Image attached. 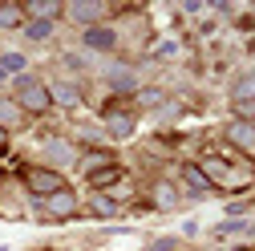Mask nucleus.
Instances as JSON below:
<instances>
[{"mask_svg":"<svg viewBox=\"0 0 255 251\" xmlns=\"http://www.w3.org/2000/svg\"><path fill=\"white\" fill-rule=\"evenodd\" d=\"M12 102L24 110V114H49L53 102H49V85L33 73H20L12 77Z\"/></svg>","mask_w":255,"mask_h":251,"instance_id":"nucleus-1","label":"nucleus"},{"mask_svg":"<svg viewBox=\"0 0 255 251\" xmlns=\"http://www.w3.org/2000/svg\"><path fill=\"white\" fill-rule=\"evenodd\" d=\"M20 182H24V191L33 195V199H49V195H57V191H65V174L61 170H53V166H24L20 170Z\"/></svg>","mask_w":255,"mask_h":251,"instance_id":"nucleus-2","label":"nucleus"},{"mask_svg":"<svg viewBox=\"0 0 255 251\" xmlns=\"http://www.w3.org/2000/svg\"><path fill=\"white\" fill-rule=\"evenodd\" d=\"M199 170L211 178V186H223V191H247L251 186V174H239L227 158H215V154H207L199 162Z\"/></svg>","mask_w":255,"mask_h":251,"instance_id":"nucleus-3","label":"nucleus"},{"mask_svg":"<svg viewBox=\"0 0 255 251\" xmlns=\"http://www.w3.org/2000/svg\"><path fill=\"white\" fill-rule=\"evenodd\" d=\"M41 150H45V166H53V170H69V166L81 162V150L69 138H61V134H49Z\"/></svg>","mask_w":255,"mask_h":251,"instance_id":"nucleus-4","label":"nucleus"},{"mask_svg":"<svg viewBox=\"0 0 255 251\" xmlns=\"http://www.w3.org/2000/svg\"><path fill=\"white\" fill-rule=\"evenodd\" d=\"M33 203H37L41 219H57V223H61V219H73L77 207H81L73 186H65V191H57V195H49V199H33Z\"/></svg>","mask_w":255,"mask_h":251,"instance_id":"nucleus-5","label":"nucleus"},{"mask_svg":"<svg viewBox=\"0 0 255 251\" xmlns=\"http://www.w3.org/2000/svg\"><path fill=\"white\" fill-rule=\"evenodd\" d=\"M223 138H227V146L239 150L243 158H255V122L251 118H231L223 126Z\"/></svg>","mask_w":255,"mask_h":251,"instance_id":"nucleus-6","label":"nucleus"},{"mask_svg":"<svg viewBox=\"0 0 255 251\" xmlns=\"http://www.w3.org/2000/svg\"><path fill=\"white\" fill-rule=\"evenodd\" d=\"M106 16H110V4H102V0H69L65 4V20H73L81 28H98Z\"/></svg>","mask_w":255,"mask_h":251,"instance_id":"nucleus-7","label":"nucleus"},{"mask_svg":"<svg viewBox=\"0 0 255 251\" xmlns=\"http://www.w3.org/2000/svg\"><path fill=\"white\" fill-rule=\"evenodd\" d=\"M102 122H106V134H110V138H118V142L134 138V130H138V118H134L130 110H122V106H106Z\"/></svg>","mask_w":255,"mask_h":251,"instance_id":"nucleus-8","label":"nucleus"},{"mask_svg":"<svg viewBox=\"0 0 255 251\" xmlns=\"http://www.w3.org/2000/svg\"><path fill=\"white\" fill-rule=\"evenodd\" d=\"M231 106H235L239 118H251V114H255V69H247V73L235 77V85H231Z\"/></svg>","mask_w":255,"mask_h":251,"instance_id":"nucleus-9","label":"nucleus"},{"mask_svg":"<svg viewBox=\"0 0 255 251\" xmlns=\"http://www.w3.org/2000/svg\"><path fill=\"white\" fill-rule=\"evenodd\" d=\"M49 102L61 106V110H77L85 102V93H81V85L73 77H57V81H49Z\"/></svg>","mask_w":255,"mask_h":251,"instance_id":"nucleus-10","label":"nucleus"},{"mask_svg":"<svg viewBox=\"0 0 255 251\" xmlns=\"http://www.w3.org/2000/svg\"><path fill=\"white\" fill-rule=\"evenodd\" d=\"M150 203H154L158 211H174V207L182 203V195H178V186H174L170 178H154V182H150Z\"/></svg>","mask_w":255,"mask_h":251,"instance_id":"nucleus-11","label":"nucleus"},{"mask_svg":"<svg viewBox=\"0 0 255 251\" xmlns=\"http://www.w3.org/2000/svg\"><path fill=\"white\" fill-rule=\"evenodd\" d=\"M24 24H28V16H24L20 0H0V33H12V28L24 33Z\"/></svg>","mask_w":255,"mask_h":251,"instance_id":"nucleus-12","label":"nucleus"},{"mask_svg":"<svg viewBox=\"0 0 255 251\" xmlns=\"http://www.w3.org/2000/svg\"><path fill=\"white\" fill-rule=\"evenodd\" d=\"M24 16L28 20H61V16H65V4H61V0H28V4H24Z\"/></svg>","mask_w":255,"mask_h":251,"instance_id":"nucleus-13","label":"nucleus"},{"mask_svg":"<svg viewBox=\"0 0 255 251\" xmlns=\"http://www.w3.org/2000/svg\"><path fill=\"white\" fill-rule=\"evenodd\" d=\"M178 178L186 182V191H190V195H211V191H215L211 178L199 170V162H182V166H178Z\"/></svg>","mask_w":255,"mask_h":251,"instance_id":"nucleus-14","label":"nucleus"},{"mask_svg":"<svg viewBox=\"0 0 255 251\" xmlns=\"http://www.w3.org/2000/svg\"><path fill=\"white\" fill-rule=\"evenodd\" d=\"M81 45H85V49H98V53H110V49H118V33L106 28V24L85 28V33H81Z\"/></svg>","mask_w":255,"mask_h":251,"instance_id":"nucleus-15","label":"nucleus"},{"mask_svg":"<svg viewBox=\"0 0 255 251\" xmlns=\"http://www.w3.org/2000/svg\"><path fill=\"white\" fill-rule=\"evenodd\" d=\"M85 207H89V215H93V219H114V215H118V199H114L110 191H93Z\"/></svg>","mask_w":255,"mask_h":251,"instance_id":"nucleus-16","label":"nucleus"},{"mask_svg":"<svg viewBox=\"0 0 255 251\" xmlns=\"http://www.w3.org/2000/svg\"><path fill=\"white\" fill-rule=\"evenodd\" d=\"M106 166H114V154L110 150H89V154H81V162H77V170L89 178V174H98V170H106Z\"/></svg>","mask_w":255,"mask_h":251,"instance_id":"nucleus-17","label":"nucleus"},{"mask_svg":"<svg viewBox=\"0 0 255 251\" xmlns=\"http://www.w3.org/2000/svg\"><path fill=\"white\" fill-rule=\"evenodd\" d=\"M106 85H110L114 93H138V77H134L130 69H110V73H106Z\"/></svg>","mask_w":255,"mask_h":251,"instance_id":"nucleus-18","label":"nucleus"},{"mask_svg":"<svg viewBox=\"0 0 255 251\" xmlns=\"http://www.w3.org/2000/svg\"><path fill=\"white\" fill-rule=\"evenodd\" d=\"M85 182L93 186V191H110L114 182H126V174H122V166L114 162V166H106V170H98V174H89Z\"/></svg>","mask_w":255,"mask_h":251,"instance_id":"nucleus-19","label":"nucleus"},{"mask_svg":"<svg viewBox=\"0 0 255 251\" xmlns=\"http://www.w3.org/2000/svg\"><path fill=\"white\" fill-rule=\"evenodd\" d=\"M20 122H24V110H20L12 98H0V126L12 130V126H20Z\"/></svg>","mask_w":255,"mask_h":251,"instance_id":"nucleus-20","label":"nucleus"},{"mask_svg":"<svg viewBox=\"0 0 255 251\" xmlns=\"http://www.w3.org/2000/svg\"><path fill=\"white\" fill-rule=\"evenodd\" d=\"M24 37L28 41H49L53 37V20H28L24 24Z\"/></svg>","mask_w":255,"mask_h":251,"instance_id":"nucleus-21","label":"nucleus"},{"mask_svg":"<svg viewBox=\"0 0 255 251\" xmlns=\"http://www.w3.org/2000/svg\"><path fill=\"white\" fill-rule=\"evenodd\" d=\"M24 65H28L24 53H4V57H0V69L12 73V77H20V73H24Z\"/></svg>","mask_w":255,"mask_h":251,"instance_id":"nucleus-22","label":"nucleus"},{"mask_svg":"<svg viewBox=\"0 0 255 251\" xmlns=\"http://www.w3.org/2000/svg\"><path fill=\"white\" fill-rule=\"evenodd\" d=\"M182 247V239L178 235H162V239H154V247L150 251H178Z\"/></svg>","mask_w":255,"mask_h":251,"instance_id":"nucleus-23","label":"nucleus"},{"mask_svg":"<svg viewBox=\"0 0 255 251\" xmlns=\"http://www.w3.org/2000/svg\"><path fill=\"white\" fill-rule=\"evenodd\" d=\"M138 102L142 106H162V93L158 89H138Z\"/></svg>","mask_w":255,"mask_h":251,"instance_id":"nucleus-24","label":"nucleus"},{"mask_svg":"<svg viewBox=\"0 0 255 251\" xmlns=\"http://www.w3.org/2000/svg\"><path fill=\"white\" fill-rule=\"evenodd\" d=\"M4 150H8V130L0 126V154H4Z\"/></svg>","mask_w":255,"mask_h":251,"instance_id":"nucleus-25","label":"nucleus"},{"mask_svg":"<svg viewBox=\"0 0 255 251\" xmlns=\"http://www.w3.org/2000/svg\"><path fill=\"white\" fill-rule=\"evenodd\" d=\"M4 77H8V73H4V69H0V85H4Z\"/></svg>","mask_w":255,"mask_h":251,"instance_id":"nucleus-26","label":"nucleus"}]
</instances>
